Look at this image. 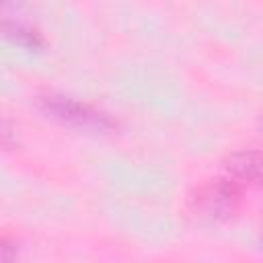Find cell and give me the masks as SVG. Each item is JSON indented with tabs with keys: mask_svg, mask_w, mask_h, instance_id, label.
<instances>
[{
	"mask_svg": "<svg viewBox=\"0 0 263 263\" xmlns=\"http://www.w3.org/2000/svg\"><path fill=\"white\" fill-rule=\"evenodd\" d=\"M37 107L41 113H45L49 119L74 127L78 132H88V134H107L115 127V121L109 117V113L76 101L66 95H41L37 97Z\"/></svg>",
	"mask_w": 263,
	"mask_h": 263,
	"instance_id": "obj_1",
	"label": "cell"
},
{
	"mask_svg": "<svg viewBox=\"0 0 263 263\" xmlns=\"http://www.w3.org/2000/svg\"><path fill=\"white\" fill-rule=\"evenodd\" d=\"M195 212L208 220H228L240 201V191L232 181L216 179L201 185L191 199Z\"/></svg>",
	"mask_w": 263,
	"mask_h": 263,
	"instance_id": "obj_2",
	"label": "cell"
},
{
	"mask_svg": "<svg viewBox=\"0 0 263 263\" xmlns=\"http://www.w3.org/2000/svg\"><path fill=\"white\" fill-rule=\"evenodd\" d=\"M226 166L230 175L240 181H247L259 189H263V152L259 150H242L228 156Z\"/></svg>",
	"mask_w": 263,
	"mask_h": 263,
	"instance_id": "obj_3",
	"label": "cell"
},
{
	"mask_svg": "<svg viewBox=\"0 0 263 263\" xmlns=\"http://www.w3.org/2000/svg\"><path fill=\"white\" fill-rule=\"evenodd\" d=\"M4 35L10 39V41H14L16 45H21V47H25V49H39L41 45H43V39H41V35L35 31V29H31V27H25V25H21V23H4Z\"/></svg>",
	"mask_w": 263,
	"mask_h": 263,
	"instance_id": "obj_4",
	"label": "cell"
},
{
	"mask_svg": "<svg viewBox=\"0 0 263 263\" xmlns=\"http://www.w3.org/2000/svg\"><path fill=\"white\" fill-rule=\"evenodd\" d=\"M261 134H263V117H261Z\"/></svg>",
	"mask_w": 263,
	"mask_h": 263,
	"instance_id": "obj_5",
	"label": "cell"
}]
</instances>
